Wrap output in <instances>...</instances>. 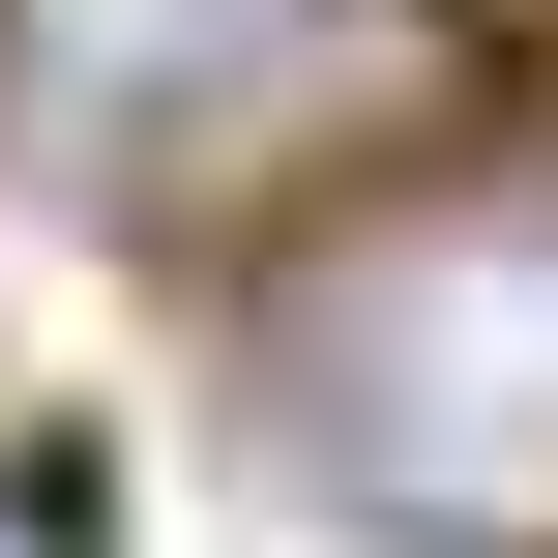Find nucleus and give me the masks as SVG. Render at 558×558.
Returning <instances> with one entry per match:
<instances>
[{
	"instance_id": "nucleus-1",
	"label": "nucleus",
	"mask_w": 558,
	"mask_h": 558,
	"mask_svg": "<svg viewBox=\"0 0 558 558\" xmlns=\"http://www.w3.org/2000/svg\"><path fill=\"white\" fill-rule=\"evenodd\" d=\"M265 412H294V471H353L383 530H441V558H558V177L294 206Z\"/></svg>"
},
{
	"instance_id": "nucleus-2",
	"label": "nucleus",
	"mask_w": 558,
	"mask_h": 558,
	"mask_svg": "<svg viewBox=\"0 0 558 558\" xmlns=\"http://www.w3.org/2000/svg\"><path fill=\"white\" fill-rule=\"evenodd\" d=\"M441 118V0H0V177L88 235H294Z\"/></svg>"
},
{
	"instance_id": "nucleus-3",
	"label": "nucleus",
	"mask_w": 558,
	"mask_h": 558,
	"mask_svg": "<svg viewBox=\"0 0 558 558\" xmlns=\"http://www.w3.org/2000/svg\"><path fill=\"white\" fill-rule=\"evenodd\" d=\"M0 558H88V530H59V500H29V471H0Z\"/></svg>"
}]
</instances>
